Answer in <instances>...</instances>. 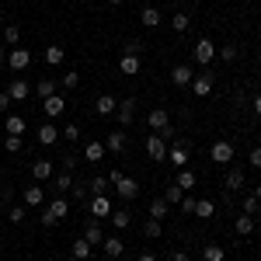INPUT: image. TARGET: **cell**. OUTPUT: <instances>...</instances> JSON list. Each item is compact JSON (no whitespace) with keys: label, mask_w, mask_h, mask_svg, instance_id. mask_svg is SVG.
<instances>
[{"label":"cell","mask_w":261,"mask_h":261,"mask_svg":"<svg viewBox=\"0 0 261 261\" xmlns=\"http://www.w3.org/2000/svg\"><path fill=\"white\" fill-rule=\"evenodd\" d=\"M192 81H195V70H192L188 63H181V66L171 70V84H174V87H188Z\"/></svg>","instance_id":"52a82bcc"},{"label":"cell","mask_w":261,"mask_h":261,"mask_svg":"<svg viewBox=\"0 0 261 261\" xmlns=\"http://www.w3.org/2000/svg\"><path fill=\"white\" fill-rule=\"evenodd\" d=\"M115 108H119V101L112 98V94H101V98L94 101V112H98V115H112Z\"/></svg>","instance_id":"ffe728a7"},{"label":"cell","mask_w":261,"mask_h":261,"mask_svg":"<svg viewBox=\"0 0 261 261\" xmlns=\"http://www.w3.org/2000/svg\"><path fill=\"white\" fill-rule=\"evenodd\" d=\"M209 157H213L216 164H230V161H233V143L216 140V143H213V150H209Z\"/></svg>","instance_id":"277c9868"},{"label":"cell","mask_w":261,"mask_h":261,"mask_svg":"<svg viewBox=\"0 0 261 261\" xmlns=\"http://www.w3.org/2000/svg\"><path fill=\"white\" fill-rule=\"evenodd\" d=\"M251 105H254V112H258V115H261V94H258V98H254V101H251Z\"/></svg>","instance_id":"9f6ffc18"},{"label":"cell","mask_w":261,"mask_h":261,"mask_svg":"<svg viewBox=\"0 0 261 261\" xmlns=\"http://www.w3.org/2000/svg\"><path fill=\"white\" fill-rule=\"evenodd\" d=\"M101 251H105V258H108V261H115V258H122L125 241H122V237H105V241H101Z\"/></svg>","instance_id":"ba28073f"},{"label":"cell","mask_w":261,"mask_h":261,"mask_svg":"<svg viewBox=\"0 0 261 261\" xmlns=\"http://www.w3.org/2000/svg\"><path fill=\"white\" fill-rule=\"evenodd\" d=\"M7 94H11V101H24V98H28V84L21 81V77H14L11 87H7Z\"/></svg>","instance_id":"7402d4cb"},{"label":"cell","mask_w":261,"mask_h":261,"mask_svg":"<svg viewBox=\"0 0 261 261\" xmlns=\"http://www.w3.org/2000/svg\"><path fill=\"white\" fill-rule=\"evenodd\" d=\"M0 66H4V49H0Z\"/></svg>","instance_id":"91938a15"},{"label":"cell","mask_w":261,"mask_h":261,"mask_svg":"<svg viewBox=\"0 0 261 261\" xmlns=\"http://www.w3.org/2000/svg\"><path fill=\"white\" fill-rule=\"evenodd\" d=\"M140 261H157V258H153L150 251H143V254H140Z\"/></svg>","instance_id":"11a10c76"},{"label":"cell","mask_w":261,"mask_h":261,"mask_svg":"<svg viewBox=\"0 0 261 261\" xmlns=\"http://www.w3.org/2000/svg\"><path fill=\"white\" fill-rule=\"evenodd\" d=\"M140 66H143V56H133V53H122L119 70L125 73V77H136V73H140Z\"/></svg>","instance_id":"30bf717a"},{"label":"cell","mask_w":261,"mask_h":261,"mask_svg":"<svg viewBox=\"0 0 261 261\" xmlns=\"http://www.w3.org/2000/svg\"><path fill=\"white\" fill-rule=\"evenodd\" d=\"M129 223H133V216H129V209H115V213H112V226H115V230H125Z\"/></svg>","instance_id":"1f68e13d"},{"label":"cell","mask_w":261,"mask_h":261,"mask_svg":"<svg viewBox=\"0 0 261 261\" xmlns=\"http://www.w3.org/2000/svg\"><path fill=\"white\" fill-rule=\"evenodd\" d=\"M174 185H178L181 192H185V188H195V171H188V167H181V174H178V181H174Z\"/></svg>","instance_id":"836d02e7"},{"label":"cell","mask_w":261,"mask_h":261,"mask_svg":"<svg viewBox=\"0 0 261 261\" xmlns=\"http://www.w3.org/2000/svg\"><path fill=\"white\" fill-rule=\"evenodd\" d=\"M233 230H237L241 237H251V233H254V216H247V213H244V216H237Z\"/></svg>","instance_id":"d4e9b609"},{"label":"cell","mask_w":261,"mask_h":261,"mask_svg":"<svg viewBox=\"0 0 261 261\" xmlns=\"http://www.w3.org/2000/svg\"><path fill=\"white\" fill-rule=\"evenodd\" d=\"M32 178H35V181L53 178V161H45V157H39V161H32Z\"/></svg>","instance_id":"5bb4252c"},{"label":"cell","mask_w":261,"mask_h":261,"mask_svg":"<svg viewBox=\"0 0 261 261\" xmlns=\"http://www.w3.org/2000/svg\"><path fill=\"white\" fill-rule=\"evenodd\" d=\"M171 261H192V258H188L185 251H174V254H171Z\"/></svg>","instance_id":"db71d44e"},{"label":"cell","mask_w":261,"mask_h":261,"mask_svg":"<svg viewBox=\"0 0 261 261\" xmlns=\"http://www.w3.org/2000/svg\"><path fill=\"white\" fill-rule=\"evenodd\" d=\"M56 140H60V129H56V122H45V125L39 129V143H42V146H53Z\"/></svg>","instance_id":"e0dca14e"},{"label":"cell","mask_w":261,"mask_h":261,"mask_svg":"<svg viewBox=\"0 0 261 261\" xmlns=\"http://www.w3.org/2000/svg\"><path fill=\"white\" fill-rule=\"evenodd\" d=\"M146 122H150V129H153V133H164V129H171V115H167V108H153Z\"/></svg>","instance_id":"8fae6325"},{"label":"cell","mask_w":261,"mask_h":261,"mask_svg":"<svg viewBox=\"0 0 261 261\" xmlns=\"http://www.w3.org/2000/svg\"><path fill=\"white\" fill-rule=\"evenodd\" d=\"M7 108H11V94H7V91H0V112H7Z\"/></svg>","instance_id":"f5cc1de1"},{"label":"cell","mask_w":261,"mask_h":261,"mask_svg":"<svg viewBox=\"0 0 261 261\" xmlns=\"http://www.w3.org/2000/svg\"><path fill=\"white\" fill-rule=\"evenodd\" d=\"M84 241H87V244H101V241H105V233H101L98 220H91L87 226H84Z\"/></svg>","instance_id":"484cf974"},{"label":"cell","mask_w":261,"mask_h":261,"mask_svg":"<svg viewBox=\"0 0 261 261\" xmlns=\"http://www.w3.org/2000/svg\"><path fill=\"white\" fill-rule=\"evenodd\" d=\"M91 216H94V220H101V216H112V202L105 199V195H94V199H91Z\"/></svg>","instance_id":"2e32d148"},{"label":"cell","mask_w":261,"mask_h":261,"mask_svg":"<svg viewBox=\"0 0 261 261\" xmlns=\"http://www.w3.org/2000/svg\"><path fill=\"white\" fill-rule=\"evenodd\" d=\"M223 258H226L223 244H205V247H202V261H223Z\"/></svg>","instance_id":"4316f807"},{"label":"cell","mask_w":261,"mask_h":261,"mask_svg":"<svg viewBox=\"0 0 261 261\" xmlns=\"http://www.w3.org/2000/svg\"><path fill=\"white\" fill-rule=\"evenodd\" d=\"M70 254H73L77 261H87V258H91V244H87V241L81 237V241H77L73 247H70Z\"/></svg>","instance_id":"d6a6232c"},{"label":"cell","mask_w":261,"mask_h":261,"mask_svg":"<svg viewBox=\"0 0 261 261\" xmlns=\"http://www.w3.org/2000/svg\"><path fill=\"white\" fill-rule=\"evenodd\" d=\"M7 66H11L14 73L28 70V66H32V53H28V49H11V56H7Z\"/></svg>","instance_id":"5b68a950"},{"label":"cell","mask_w":261,"mask_h":261,"mask_svg":"<svg viewBox=\"0 0 261 261\" xmlns=\"http://www.w3.org/2000/svg\"><path fill=\"white\" fill-rule=\"evenodd\" d=\"M0 261H4V247H0Z\"/></svg>","instance_id":"94428289"},{"label":"cell","mask_w":261,"mask_h":261,"mask_svg":"<svg viewBox=\"0 0 261 261\" xmlns=\"http://www.w3.org/2000/svg\"><path fill=\"white\" fill-rule=\"evenodd\" d=\"M35 91H39V98H42V101H45V98H53V94H56V81H53V77H42Z\"/></svg>","instance_id":"f546056e"},{"label":"cell","mask_w":261,"mask_h":261,"mask_svg":"<svg viewBox=\"0 0 261 261\" xmlns=\"http://www.w3.org/2000/svg\"><path fill=\"white\" fill-rule=\"evenodd\" d=\"M220 56H223V63H233L237 56H241V53H237V45H223V49H220Z\"/></svg>","instance_id":"ee69618b"},{"label":"cell","mask_w":261,"mask_h":261,"mask_svg":"<svg viewBox=\"0 0 261 261\" xmlns=\"http://www.w3.org/2000/svg\"><path fill=\"white\" fill-rule=\"evenodd\" d=\"M63 56H66V53H63L60 45H49V49H45V63H49V66H60Z\"/></svg>","instance_id":"8d00e7d4"},{"label":"cell","mask_w":261,"mask_h":261,"mask_svg":"<svg viewBox=\"0 0 261 261\" xmlns=\"http://www.w3.org/2000/svg\"><path fill=\"white\" fill-rule=\"evenodd\" d=\"M24 205H28V209H39V205H45V192H42L39 185L24 188Z\"/></svg>","instance_id":"9a60e30c"},{"label":"cell","mask_w":261,"mask_h":261,"mask_svg":"<svg viewBox=\"0 0 261 261\" xmlns=\"http://www.w3.org/2000/svg\"><path fill=\"white\" fill-rule=\"evenodd\" d=\"M167 216V199H153L150 202V220H164Z\"/></svg>","instance_id":"e575fe53"},{"label":"cell","mask_w":261,"mask_h":261,"mask_svg":"<svg viewBox=\"0 0 261 261\" xmlns=\"http://www.w3.org/2000/svg\"><path fill=\"white\" fill-rule=\"evenodd\" d=\"M4 150H7V153H18L21 150V136H7V140H4Z\"/></svg>","instance_id":"bcb514c9"},{"label":"cell","mask_w":261,"mask_h":261,"mask_svg":"<svg viewBox=\"0 0 261 261\" xmlns=\"http://www.w3.org/2000/svg\"><path fill=\"white\" fill-rule=\"evenodd\" d=\"M24 216H28V209H24V205H14V209L7 213V220H11V223H21Z\"/></svg>","instance_id":"f6af8a7d"},{"label":"cell","mask_w":261,"mask_h":261,"mask_svg":"<svg viewBox=\"0 0 261 261\" xmlns=\"http://www.w3.org/2000/svg\"><path fill=\"white\" fill-rule=\"evenodd\" d=\"M70 188H73V174H70V171H60V174H56V192H70Z\"/></svg>","instance_id":"d590c367"},{"label":"cell","mask_w":261,"mask_h":261,"mask_svg":"<svg viewBox=\"0 0 261 261\" xmlns=\"http://www.w3.org/2000/svg\"><path fill=\"white\" fill-rule=\"evenodd\" d=\"M108 4H125V0H108Z\"/></svg>","instance_id":"680465c9"},{"label":"cell","mask_w":261,"mask_h":261,"mask_svg":"<svg viewBox=\"0 0 261 261\" xmlns=\"http://www.w3.org/2000/svg\"><path fill=\"white\" fill-rule=\"evenodd\" d=\"M0 136H4V125H0Z\"/></svg>","instance_id":"6125c7cd"},{"label":"cell","mask_w":261,"mask_h":261,"mask_svg":"<svg viewBox=\"0 0 261 261\" xmlns=\"http://www.w3.org/2000/svg\"><path fill=\"white\" fill-rule=\"evenodd\" d=\"M108 188H112V185H108V178H105V174H98V178L87 181V192H94V195H105Z\"/></svg>","instance_id":"4dcf8cb0"},{"label":"cell","mask_w":261,"mask_h":261,"mask_svg":"<svg viewBox=\"0 0 261 261\" xmlns=\"http://www.w3.org/2000/svg\"><path fill=\"white\" fill-rule=\"evenodd\" d=\"M105 150L108 153H122L125 150V133H108L105 136Z\"/></svg>","instance_id":"ac0fdd59"},{"label":"cell","mask_w":261,"mask_h":261,"mask_svg":"<svg viewBox=\"0 0 261 261\" xmlns=\"http://www.w3.org/2000/svg\"><path fill=\"white\" fill-rule=\"evenodd\" d=\"M192 209H195V199H192V195H185V199H181V213H192Z\"/></svg>","instance_id":"816d5d0a"},{"label":"cell","mask_w":261,"mask_h":261,"mask_svg":"<svg viewBox=\"0 0 261 261\" xmlns=\"http://www.w3.org/2000/svg\"><path fill=\"white\" fill-rule=\"evenodd\" d=\"M188 24H192V18H188L185 11H178V14L171 18V28H174V32H188Z\"/></svg>","instance_id":"74e56055"},{"label":"cell","mask_w":261,"mask_h":261,"mask_svg":"<svg viewBox=\"0 0 261 261\" xmlns=\"http://www.w3.org/2000/svg\"><path fill=\"white\" fill-rule=\"evenodd\" d=\"M60 84H63V87H66V91H73V87L81 84V73H77V70H66V73H63V77H60Z\"/></svg>","instance_id":"f35d334b"},{"label":"cell","mask_w":261,"mask_h":261,"mask_svg":"<svg viewBox=\"0 0 261 261\" xmlns=\"http://www.w3.org/2000/svg\"><path fill=\"white\" fill-rule=\"evenodd\" d=\"M66 213H70V202L63 199V195H56V199L42 209V226H56L60 220H66Z\"/></svg>","instance_id":"6da1fadb"},{"label":"cell","mask_w":261,"mask_h":261,"mask_svg":"<svg viewBox=\"0 0 261 261\" xmlns=\"http://www.w3.org/2000/svg\"><path fill=\"white\" fill-rule=\"evenodd\" d=\"M251 167H258V171H261V146L251 150Z\"/></svg>","instance_id":"f907efd6"},{"label":"cell","mask_w":261,"mask_h":261,"mask_svg":"<svg viewBox=\"0 0 261 261\" xmlns=\"http://www.w3.org/2000/svg\"><path fill=\"white\" fill-rule=\"evenodd\" d=\"M42 112L49 115V119H60L63 112H66V98H60V94H53V98L42 101Z\"/></svg>","instance_id":"9c48e42d"},{"label":"cell","mask_w":261,"mask_h":261,"mask_svg":"<svg viewBox=\"0 0 261 261\" xmlns=\"http://www.w3.org/2000/svg\"><path fill=\"white\" fill-rule=\"evenodd\" d=\"M188 87L195 91V98H209V94H213V77H209V73H202V77H195Z\"/></svg>","instance_id":"4fadbf2b"},{"label":"cell","mask_w":261,"mask_h":261,"mask_svg":"<svg viewBox=\"0 0 261 261\" xmlns=\"http://www.w3.org/2000/svg\"><path fill=\"white\" fill-rule=\"evenodd\" d=\"M122 53H133V56H143V45L140 42H125V49Z\"/></svg>","instance_id":"c3c4849f"},{"label":"cell","mask_w":261,"mask_h":261,"mask_svg":"<svg viewBox=\"0 0 261 261\" xmlns=\"http://www.w3.org/2000/svg\"><path fill=\"white\" fill-rule=\"evenodd\" d=\"M4 133H7V136H21V133H24V119H21V115H7V119H4Z\"/></svg>","instance_id":"44dd1931"},{"label":"cell","mask_w":261,"mask_h":261,"mask_svg":"<svg viewBox=\"0 0 261 261\" xmlns=\"http://www.w3.org/2000/svg\"><path fill=\"white\" fill-rule=\"evenodd\" d=\"M213 213H216V205H213L209 199H195V209H192V216H199V220H209Z\"/></svg>","instance_id":"cb8c5ba5"},{"label":"cell","mask_w":261,"mask_h":261,"mask_svg":"<svg viewBox=\"0 0 261 261\" xmlns=\"http://www.w3.org/2000/svg\"><path fill=\"white\" fill-rule=\"evenodd\" d=\"M146 153H150L153 161H167V140H164L161 133H150V140H146Z\"/></svg>","instance_id":"7a4b0ae2"},{"label":"cell","mask_w":261,"mask_h":261,"mask_svg":"<svg viewBox=\"0 0 261 261\" xmlns=\"http://www.w3.org/2000/svg\"><path fill=\"white\" fill-rule=\"evenodd\" d=\"M164 199H167V205H181V199H185V192H181L178 185H167V195H164Z\"/></svg>","instance_id":"ab89813d"},{"label":"cell","mask_w":261,"mask_h":261,"mask_svg":"<svg viewBox=\"0 0 261 261\" xmlns=\"http://www.w3.org/2000/svg\"><path fill=\"white\" fill-rule=\"evenodd\" d=\"M213 60H216V45H213L209 39H199V42H195V63L209 66Z\"/></svg>","instance_id":"8992f818"},{"label":"cell","mask_w":261,"mask_h":261,"mask_svg":"<svg viewBox=\"0 0 261 261\" xmlns=\"http://www.w3.org/2000/svg\"><path fill=\"white\" fill-rule=\"evenodd\" d=\"M4 39L11 42V45H14V42L21 39V32H18V24H7V28H4Z\"/></svg>","instance_id":"7dc6e473"},{"label":"cell","mask_w":261,"mask_h":261,"mask_svg":"<svg viewBox=\"0 0 261 261\" xmlns=\"http://www.w3.org/2000/svg\"><path fill=\"white\" fill-rule=\"evenodd\" d=\"M115 195H119V199H136V195H140V185H136V181L129 178V174H125V178L119 181V185H115Z\"/></svg>","instance_id":"7c38bea8"},{"label":"cell","mask_w":261,"mask_h":261,"mask_svg":"<svg viewBox=\"0 0 261 261\" xmlns=\"http://www.w3.org/2000/svg\"><path fill=\"white\" fill-rule=\"evenodd\" d=\"M251 195H254V199H261V185H254V192H251Z\"/></svg>","instance_id":"6f0895ef"},{"label":"cell","mask_w":261,"mask_h":261,"mask_svg":"<svg viewBox=\"0 0 261 261\" xmlns=\"http://www.w3.org/2000/svg\"><path fill=\"white\" fill-rule=\"evenodd\" d=\"M223 188H230V192H237V188H244V171H241V167L226 171V181H223Z\"/></svg>","instance_id":"603a6c76"},{"label":"cell","mask_w":261,"mask_h":261,"mask_svg":"<svg viewBox=\"0 0 261 261\" xmlns=\"http://www.w3.org/2000/svg\"><path fill=\"white\" fill-rule=\"evenodd\" d=\"M140 21H143V28H157V24H161V11H157V7H146L140 14Z\"/></svg>","instance_id":"f1b7e54d"},{"label":"cell","mask_w":261,"mask_h":261,"mask_svg":"<svg viewBox=\"0 0 261 261\" xmlns=\"http://www.w3.org/2000/svg\"><path fill=\"white\" fill-rule=\"evenodd\" d=\"M167 161L174 164V167H185V164H188V150H185V143H174V146L167 150Z\"/></svg>","instance_id":"d6986e66"},{"label":"cell","mask_w":261,"mask_h":261,"mask_svg":"<svg viewBox=\"0 0 261 261\" xmlns=\"http://www.w3.org/2000/svg\"><path fill=\"white\" fill-rule=\"evenodd\" d=\"M143 233H146L150 241H157V237H161V220H146V226H143Z\"/></svg>","instance_id":"b9f144b4"},{"label":"cell","mask_w":261,"mask_h":261,"mask_svg":"<svg viewBox=\"0 0 261 261\" xmlns=\"http://www.w3.org/2000/svg\"><path fill=\"white\" fill-rule=\"evenodd\" d=\"M105 153H108V150H105V143H87V146H84V157H87L91 164H98Z\"/></svg>","instance_id":"83f0119b"},{"label":"cell","mask_w":261,"mask_h":261,"mask_svg":"<svg viewBox=\"0 0 261 261\" xmlns=\"http://www.w3.org/2000/svg\"><path fill=\"white\" fill-rule=\"evenodd\" d=\"M244 213H247V216L261 213V199H254V195H244Z\"/></svg>","instance_id":"60d3db41"},{"label":"cell","mask_w":261,"mask_h":261,"mask_svg":"<svg viewBox=\"0 0 261 261\" xmlns=\"http://www.w3.org/2000/svg\"><path fill=\"white\" fill-rule=\"evenodd\" d=\"M60 136H63V140H70V143H77V140H81V125H73V122H70V125L63 129Z\"/></svg>","instance_id":"7bdbcfd3"},{"label":"cell","mask_w":261,"mask_h":261,"mask_svg":"<svg viewBox=\"0 0 261 261\" xmlns=\"http://www.w3.org/2000/svg\"><path fill=\"white\" fill-rule=\"evenodd\" d=\"M115 115H119V125H122V129H129V125H133V119H136V98H125V101H119Z\"/></svg>","instance_id":"3957f363"},{"label":"cell","mask_w":261,"mask_h":261,"mask_svg":"<svg viewBox=\"0 0 261 261\" xmlns=\"http://www.w3.org/2000/svg\"><path fill=\"white\" fill-rule=\"evenodd\" d=\"M122 178H125V174H122L119 167H112V174H108V185H112V188H115V185H119Z\"/></svg>","instance_id":"681fc988"}]
</instances>
